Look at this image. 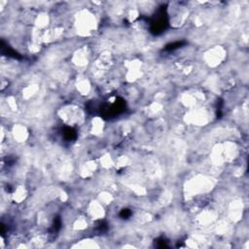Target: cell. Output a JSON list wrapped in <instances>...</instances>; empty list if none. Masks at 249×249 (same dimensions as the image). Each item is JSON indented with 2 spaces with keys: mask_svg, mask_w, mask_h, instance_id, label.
<instances>
[{
  "mask_svg": "<svg viewBox=\"0 0 249 249\" xmlns=\"http://www.w3.org/2000/svg\"><path fill=\"white\" fill-rule=\"evenodd\" d=\"M218 180L207 174H195L188 178L183 185V197L211 194L217 186Z\"/></svg>",
  "mask_w": 249,
  "mask_h": 249,
  "instance_id": "obj_1",
  "label": "cell"
},
{
  "mask_svg": "<svg viewBox=\"0 0 249 249\" xmlns=\"http://www.w3.org/2000/svg\"><path fill=\"white\" fill-rule=\"evenodd\" d=\"M56 115L57 119L68 126L81 127L86 124V111L75 102L61 105L58 108Z\"/></svg>",
  "mask_w": 249,
  "mask_h": 249,
  "instance_id": "obj_2",
  "label": "cell"
},
{
  "mask_svg": "<svg viewBox=\"0 0 249 249\" xmlns=\"http://www.w3.org/2000/svg\"><path fill=\"white\" fill-rule=\"evenodd\" d=\"M229 55L228 49L225 46L214 45L203 52L201 55L202 63L207 68H217L225 64Z\"/></svg>",
  "mask_w": 249,
  "mask_h": 249,
  "instance_id": "obj_3",
  "label": "cell"
},
{
  "mask_svg": "<svg viewBox=\"0 0 249 249\" xmlns=\"http://www.w3.org/2000/svg\"><path fill=\"white\" fill-rule=\"evenodd\" d=\"M169 23L174 28L182 27L190 17V10L187 6H183L182 3L172 2L168 7Z\"/></svg>",
  "mask_w": 249,
  "mask_h": 249,
  "instance_id": "obj_4",
  "label": "cell"
},
{
  "mask_svg": "<svg viewBox=\"0 0 249 249\" xmlns=\"http://www.w3.org/2000/svg\"><path fill=\"white\" fill-rule=\"evenodd\" d=\"M246 209V202L242 196H233L229 202L225 216L233 224H237L244 218V213Z\"/></svg>",
  "mask_w": 249,
  "mask_h": 249,
  "instance_id": "obj_5",
  "label": "cell"
},
{
  "mask_svg": "<svg viewBox=\"0 0 249 249\" xmlns=\"http://www.w3.org/2000/svg\"><path fill=\"white\" fill-rule=\"evenodd\" d=\"M84 214H86L90 221L98 222L105 218L107 211L105 210V206L97 198H91L87 203Z\"/></svg>",
  "mask_w": 249,
  "mask_h": 249,
  "instance_id": "obj_6",
  "label": "cell"
},
{
  "mask_svg": "<svg viewBox=\"0 0 249 249\" xmlns=\"http://www.w3.org/2000/svg\"><path fill=\"white\" fill-rule=\"evenodd\" d=\"M12 138L16 141L17 144H22L26 142L29 137V131L28 128L23 124H15L11 130Z\"/></svg>",
  "mask_w": 249,
  "mask_h": 249,
  "instance_id": "obj_7",
  "label": "cell"
}]
</instances>
